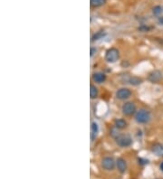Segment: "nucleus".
<instances>
[{
  "label": "nucleus",
  "instance_id": "obj_1",
  "mask_svg": "<svg viewBox=\"0 0 163 179\" xmlns=\"http://www.w3.org/2000/svg\"><path fill=\"white\" fill-rule=\"evenodd\" d=\"M150 111L146 110H140L135 114V119L138 123H141V124L147 123L150 120Z\"/></svg>",
  "mask_w": 163,
  "mask_h": 179
},
{
  "label": "nucleus",
  "instance_id": "obj_2",
  "mask_svg": "<svg viewBox=\"0 0 163 179\" xmlns=\"http://www.w3.org/2000/svg\"><path fill=\"white\" fill-rule=\"evenodd\" d=\"M116 143L121 146V148H127L130 146L132 143V139L129 135L123 134V135H118L116 137Z\"/></svg>",
  "mask_w": 163,
  "mask_h": 179
},
{
  "label": "nucleus",
  "instance_id": "obj_3",
  "mask_svg": "<svg viewBox=\"0 0 163 179\" xmlns=\"http://www.w3.org/2000/svg\"><path fill=\"white\" fill-rule=\"evenodd\" d=\"M120 57V53L117 50L116 48H111L109 50L106 52L105 54V59L108 62H115L116 61H118Z\"/></svg>",
  "mask_w": 163,
  "mask_h": 179
},
{
  "label": "nucleus",
  "instance_id": "obj_4",
  "mask_svg": "<svg viewBox=\"0 0 163 179\" xmlns=\"http://www.w3.org/2000/svg\"><path fill=\"white\" fill-rule=\"evenodd\" d=\"M121 110L123 112L124 115L130 116L136 111V106L133 102H126L123 104V106H122Z\"/></svg>",
  "mask_w": 163,
  "mask_h": 179
},
{
  "label": "nucleus",
  "instance_id": "obj_5",
  "mask_svg": "<svg viewBox=\"0 0 163 179\" xmlns=\"http://www.w3.org/2000/svg\"><path fill=\"white\" fill-rule=\"evenodd\" d=\"M102 167L105 170H113L115 167V162L112 157H104L102 161Z\"/></svg>",
  "mask_w": 163,
  "mask_h": 179
},
{
  "label": "nucleus",
  "instance_id": "obj_6",
  "mask_svg": "<svg viewBox=\"0 0 163 179\" xmlns=\"http://www.w3.org/2000/svg\"><path fill=\"white\" fill-rule=\"evenodd\" d=\"M132 95V92L128 88H121L116 92V97L119 100H126Z\"/></svg>",
  "mask_w": 163,
  "mask_h": 179
},
{
  "label": "nucleus",
  "instance_id": "obj_7",
  "mask_svg": "<svg viewBox=\"0 0 163 179\" xmlns=\"http://www.w3.org/2000/svg\"><path fill=\"white\" fill-rule=\"evenodd\" d=\"M148 79L150 81H151V83H157L162 79V73L160 71H153L149 74Z\"/></svg>",
  "mask_w": 163,
  "mask_h": 179
},
{
  "label": "nucleus",
  "instance_id": "obj_8",
  "mask_svg": "<svg viewBox=\"0 0 163 179\" xmlns=\"http://www.w3.org/2000/svg\"><path fill=\"white\" fill-rule=\"evenodd\" d=\"M116 166L121 173H125V171L127 169V164L123 158H118L116 161Z\"/></svg>",
  "mask_w": 163,
  "mask_h": 179
},
{
  "label": "nucleus",
  "instance_id": "obj_9",
  "mask_svg": "<svg viewBox=\"0 0 163 179\" xmlns=\"http://www.w3.org/2000/svg\"><path fill=\"white\" fill-rule=\"evenodd\" d=\"M99 133V126L96 122H93L91 125V138L92 140H94L97 137V135Z\"/></svg>",
  "mask_w": 163,
  "mask_h": 179
},
{
  "label": "nucleus",
  "instance_id": "obj_10",
  "mask_svg": "<svg viewBox=\"0 0 163 179\" xmlns=\"http://www.w3.org/2000/svg\"><path fill=\"white\" fill-rule=\"evenodd\" d=\"M93 79L94 81L98 83H102L106 80V75L102 72H95L94 74L93 75Z\"/></svg>",
  "mask_w": 163,
  "mask_h": 179
},
{
  "label": "nucleus",
  "instance_id": "obj_11",
  "mask_svg": "<svg viewBox=\"0 0 163 179\" xmlns=\"http://www.w3.org/2000/svg\"><path fill=\"white\" fill-rule=\"evenodd\" d=\"M152 151L158 157H163V146L160 144H155L152 146Z\"/></svg>",
  "mask_w": 163,
  "mask_h": 179
},
{
  "label": "nucleus",
  "instance_id": "obj_12",
  "mask_svg": "<svg viewBox=\"0 0 163 179\" xmlns=\"http://www.w3.org/2000/svg\"><path fill=\"white\" fill-rule=\"evenodd\" d=\"M127 126V122L123 119H118L115 120V127L117 128H124Z\"/></svg>",
  "mask_w": 163,
  "mask_h": 179
},
{
  "label": "nucleus",
  "instance_id": "obj_13",
  "mask_svg": "<svg viewBox=\"0 0 163 179\" xmlns=\"http://www.w3.org/2000/svg\"><path fill=\"white\" fill-rule=\"evenodd\" d=\"M90 96H91L92 99H95L98 96V89L94 85L90 86Z\"/></svg>",
  "mask_w": 163,
  "mask_h": 179
},
{
  "label": "nucleus",
  "instance_id": "obj_14",
  "mask_svg": "<svg viewBox=\"0 0 163 179\" xmlns=\"http://www.w3.org/2000/svg\"><path fill=\"white\" fill-rule=\"evenodd\" d=\"M90 3H91L92 6L98 7V6H101L104 5L106 3V0H90Z\"/></svg>",
  "mask_w": 163,
  "mask_h": 179
},
{
  "label": "nucleus",
  "instance_id": "obj_15",
  "mask_svg": "<svg viewBox=\"0 0 163 179\" xmlns=\"http://www.w3.org/2000/svg\"><path fill=\"white\" fill-rule=\"evenodd\" d=\"M129 83L132 85H139L141 83V79L138 77H130L129 79Z\"/></svg>",
  "mask_w": 163,
  "mask_h": 179
},
{
  "label": "nucleus",
  "instance_id": "obj_16",
  "mask_svg": "<svg viewBox=\"0 0 163 179\" xmlns=\"http://www.w3.org/2000/svg\"><path fill=\"white\" fill-rule=\"evenodd\" d=\"M104 35H105V33H103V32H98L96 35H93V41L102 39Z\"/></svg>",
  "mask_w": 163,
  "mask_h": 179
},
{
  "label": "nucleus",
  "instance_id": "obj_17",
  "mask_svg": "<svg viewBox=\"0 0 163 179\" xmlns=\"http://www.w3.org/2000/svg\"><path fill=\"white\" fill-rule=\"evenodd\" d=\"M161 11H162V9H161V7L160 6H155L154 8H153V14L154 15H159L160 13H161Z\"/></svg>",
  "mask_w": 163,
  "mask_h": 179
},
{
  "label": "nucleus",
  "instance_id": "obj_18",
  "mask_svg": "<svg viewBox=\"0 0 163 179\" xmlns=\"http://www.w3.org/2000/svg\"><path fill=\"white\" fill-rule=\"evenodd\" d=\"M94 52H96V49L92 48V49H91V56H93V55L94 54Z\"/></svg>",
  "mask_w": 163,
  "mask_h": 179
},
{
  "label": "nucleus",
  "instance_id": "obj_19",
  "mask_svg": "<svg viewBox=\"0 0 163 179\" xmlns=\"http://www.w3.org/2000/svg\"><path fill=\"white\" fill-rule=\"evenodd\" d=\"M159 23H160V24H163V16H162V17H160V18H159Z\"/></svg>",
  "mask_w": 163,
  "mask_h": 179
},
{
  "label": "nucleus",
  "instance_id": "obj_20",
  "mask_svg": "<svg viewBox=\"0 0 163 179\" xmlns=\"http://www.w3.org/2000/svg\"><path fill=\"white\" fill-rule=\"evenodd\" d=\"M160 169H161V171H163V162L161 163V165H160Z\"/></svg>",
  "mask_w": 163,
  "mask_h": 179
}]
</instances>
